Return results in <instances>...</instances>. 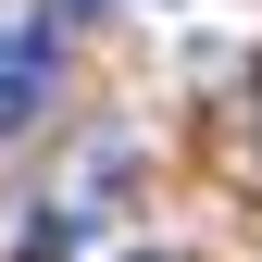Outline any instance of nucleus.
Wrapping results in <instances>:
<instances>
[{
    "mask_svg": "<svg viewBox=\"0 0 262 262\" xmlns=\"http://www.w3.org/2000/svg\"><path fill=\"white\" fill-rule=\"evenodd\" d=\"M13 262H75V212H38V225L13 237Z\"/></svg>",
    "mask_w": 262,
    "mask_h": 262,
    "instance_id": "1",
    "label": "nucleus"
}]
</instances>
